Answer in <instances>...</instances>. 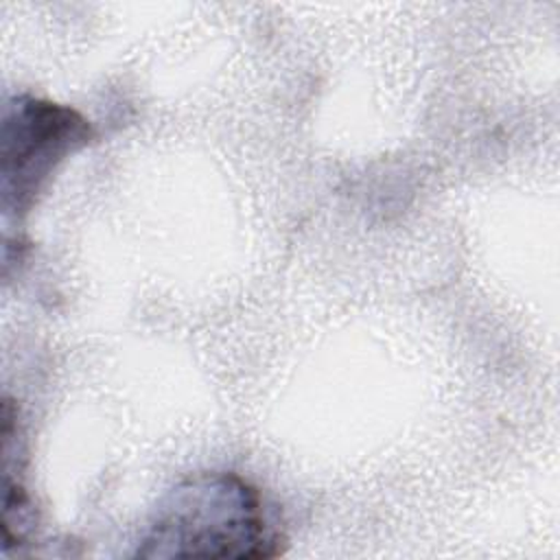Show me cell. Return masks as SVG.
<instances>
[{
    "label": "cell",
    "mask_w": 560,
    "mask_h": 560,
    "mask_svg": "<svg viewBox=\"0 0 560 560\" xmlns=\"http://www.w3.org/2000/svg\"><path fill=\"white\" fill-rule=\"evenodd\" d=\"M92 140L90 122L72 107L18 94L2 114V214L31 212L57 166Z\"/></svg>",
    "instance_id": "cell-2"
},
{
    "label": "cell",
    "mask_w": 560,
    "mask_h": 560,
    "mask_svg": "<svg viewBox=\"0 0 560 560\" xmlns=\"http://www.w3.org/2000/svg\"><path fill=\"white\" fill-rule=\"evenodd\" d=\"M284 547V532L260 490L236 472L212 470L164 494L133 556L265 560Z\"/></svg>",
    "instance_id": "cell-1"
}]
</instances>
